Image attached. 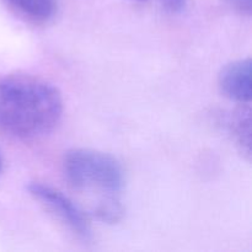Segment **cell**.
<instances>
[{
    "label": "cell",
    "instance_id": "9c48e42d",
    "mask_svg": "<svg viewBox=\"0 0 252 252\" xmlns=\"http://www.w3.org/2000/svg\"><path fill=\"white\" fill-rule=\"evenodd\" d=\"M2 169V158H1V154H0V171H1Z\"/></svg>",
    "mask_w": 252,
    "mask_h": 252
},
{
    "label": "cell",
    "instance_id": "ba28073f",
    "mask_svg": "<svg viewBox=\"0 0 252 252\" xmlns=\"http://www.w3.org/2000/svg\"><path fill=\"white\" fill-rule=\"evenodd\" d=\"M161 4L170 14H180L186 7L187 0H161Z\"/></svg>",
    "mask_w": 252,
    "mask_h": 252
},
{
    "label": "cell",
    "instance_id": "6da1fadb",
    "mask_svg": "<svg viewBox=\"0 0 252 252\" xmlns=\"http://www.w3.org/2000/svg\"><path fill=\"white\" fill-rule=\"evenodd\" d=\"M63 115L57 86L31 75L0 79V132L22 140L51 133Z\"/></svg>",
    "mask_w": 252,
    "mask_h": 252
},
{
    "label": "cell",
    "instance_id": "7a4b0ae2",
    "mask_svg": "<svg viewBox=\"0 0 252 252\" xmlns=\"http://www.w3.org/2000/svg\"><path fill=\"white\" fill-rule=\"evenodd\" d=\"M63 174L66 184L78 193L96 194L90 208L102 202L121 199L125 187V170L107 153L76 148L65 153Z\"/></svg>",
    "mask_w": 252,
    "mask_h": 252
},
{
    "label": "cell",
    "instance_id": "5b68a950",
    "mask_svg": "<svg viewBox=\"0 0 252 252\" xmlns=\"http://www.w3.org/2000/svg\"><path fill=\"white\" fill-rule=\"evenodd\" d=\"M219 126L229 135L231 142L248 159L251 157V108L250 105H240L234 111L219 115Z\"/></svg>",
    "mask_w": 252,
    "mask_h": 252
},
{
    "label": "cell",
    "instance_id": "277c9868",
    "mask_svg": "<svg viewBox=\"0 0 252 252\" xmlns=\"http://www.w3.org/2000/svg\"><path fill=\"white\" fill-rule=\"evenodd\" d=\"M225 97L239 105H250L252 100V61L244 58L226 64L218 78Z\"/></svg>",
    "mask_w": 252,
    "mask_h": 252
},
{
    "label": "cell",
    "instance_id": "52a82bcc",
    "mask_svg": "<svg viewBox=\"0 0 252 252\" xmlns=\"http://www.w3.org/2000/svg\"><path fill=\"white\" fill-rule=\"evenodd\" d=\"M230 7L235 11L244 15H251L252 11V0H224Z\"/></svg>",
    "mask_w": 252,
    "mask_h": 252
},
{
    "label": "cell",
    "instance_id": "3957f363",
    "mask_svg": "<svg viewBox=\"0 0 252 252\" xmlns=\"http://www.w3.org/2000/svg\"><path fill=\"white\" fill-rule=\"evenodd\" d=\"M27 191L30 196L33 197L47 211L51 212V214L64 224L74 235L84 241L90 240L93 233L88 214H85V212L63 192L41 182L29 184Z\"/></svg>",
    "mask_w": 252,
    "mask_h": 252
},
{
    "label": "cell",
    "instance_id": "8992f818",
    "mask_svg": "<svg viewBox=\"0 0 252 252\" xmlns=\"http://www.w3.org/2000/svg\"><path fill=\"white\" fill-rule=\"evenodd\" d=\"M14 11L33 22H47L57 12V0H2Z\"/></svg>",
    "mask_w": 252,
    "mask_h": 252
}]
</instances>
